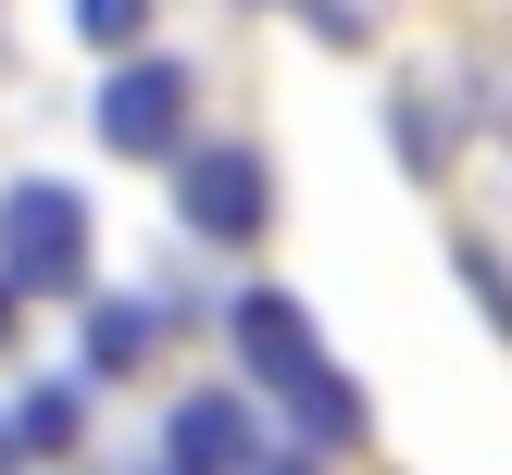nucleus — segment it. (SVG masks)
Returning a JSON list of instances; mask_svg holds the SVG:
<instances>
[{"label":"nucleus","mask_w":512,"mask_h":475,"mask_svg":"<svg viewBox=\"0 0 512 475\" xmlns=\"http://www.w3.org/2000/svg\"><path fill=\"white\" fill-rule=\"evenodd\" d=\"M250 475H313V463H250Z\"/></svg>","instance_id":"nucleus-13"},{"label":"nucleus","mask_w":512,"mask_h":475,"mask_svg":"<svg viewBox=\"0 0 512 475\" xmlns=\"http://www.w3.org/2000/svg\"><path fill=\"white\" fill-rule=\"evenodd\" d=\"M150 338H163V313H150V300H88V375H138Z\"/></svg>","instance_id":"nucleus-7"},{"label":"nucleus","mask_w":512,"mask_h":475,"mask_svg":"<svg viewBox=\"0 0 512 475\" xmlns=\"http://www.w3.org/2000/svg\"><path fill=\"white\" fill-rule=\"evenodd\" d=\"M175 213L200 225V238H263V213H275V175H263V150H188V163H175Z\"/></svg>","instance_id":"nucleus-3"},{"label":"nucleus","mask_w":512,"mask_h":475,"mask_svg":"<svg viewBox=\"0 0 512 475\" xmlns=\"http://www.w3.org/2000/svg\"><path fill=\"white\" fill-rule=\"evenodd\" d=\"M225 338H238L250 388H275V400H288V425H300L313 450H350V438H363V388L325 363L313 313H300L288 288H238V300H225Z\"/></svg>","instance_id":"nucleus-1"},{"label":"nucleus","mask_w":512,"mask_h":475,"mask_svg":"<svg viewBox=\"0 0 512 475\" xmlns=\"http://www.w3.org/2000/svg\"><path fill=\"white\" fill-rule=\"evenodd\" d=\"M463 288H475V300H488V325H500V338H512V275H500V250H475V238H463Z\"/></svg>","instance_id":"nucleus-10"},{"label":"nucleus","mask_w":512,"mask_h":475,"mask_svg":"<svg viewBox=\"0 0 512 475\" xmlns=\"http://www.w3.org/2000/svg\"><path fill=\"white\" fill-rule=\"evenodd\" d=\"M0 338H13V275H0Z\"/></svg>","instance_id":"nucleus-11"},{"label":"nucleus","mask_w":512,"mask_h":475,"mask_svg":"<svg viewBox=\"0 0 512 475\" xmlns=\"http://www.w3.org/2000/svg\"><path fill=\"white\" fill-rule=\"evenodd\" d=\"M163 463H175V475H250L263 450H250V413H238V400H225V388H200V400H175Z\"/></svg>","instance_id":"nucleus-5"},{"label":"nucleus","mask_w":512,"mask_h":475,"mask_svg":"<svg viewBox=\"0 0 512 475\" xmlns=\"http://www.w3.org/2000/svg\"><path fill=\"white\" fill-rule=\"evenodd\" d=\"M275 13H300L325 50H363V38H375V13H363V0H275Z\"/></svg>","instance_id":"nucleus-9"},{"label":"nucleus","mask_w":512,"mask_h":475,"mask_svg":"<svg viewBox=\"0 0 512 475\" xmlns=\"http://www.w3.org/2000/svg\"><path fill=\"white\" fill-rule=\"evenodd\" d=\"M0 275H13V300H75L88 288V200L63 175L0 188Z\"/></svg>","instance_id":"nucleus-2"},{"label":"nucleus","mask_w":512,"mask_h":475,"mask_svg":"<svg viewBox=\"0 0 512 475\" xmlns=\"http://www.w3.org/2000/svg\"><path fill=\"white\" fill-rule=\"evenodd\" d=\"M175 138H188V63H113V88H100V150L163 163Z\"/></svg>","instance_id":"nucleus-4"},{"label":"nucleus","mask_w":512,"mask_h":475,"mask_svg":"<svg viewBox=\"0 0 512 475\" xmlns=\"http://www.w3.org/2000/svg\"><path fill=\"white\" fill-rule=\"evenodd\" d=\"M0 425H13V450H75V425H88V375H38Z\"/></svg>","instance_id":"nucleus-6"},{"label":"nucleus","mask_w":512,"mask_h":475,"mask_svg":"<svg viewBox=\"0 0 512 475\" xmlns=\"http://www.w3.org/2000/svg\"><path fill=\"white\" fill-rule=\"evenodd\" d=\"M13 463H25V450H13V425H0V475H13Z\"/></svg>","instance_id":"nucleus-12"},{"label":"nucleus","mask_w":512,"mask_h":475,"mask_svg":"<svg viewBox=\"0 0 512 475\" xmlns=\"http://www.w3.org/2000/svg\"><path fill=\"white\" fill-rule=\"evenodd\" d=\"M75 38H88V50H138L150 38V0H75Z\"/></svg>","instance_id":"nucleus-8"}]
</instances>
